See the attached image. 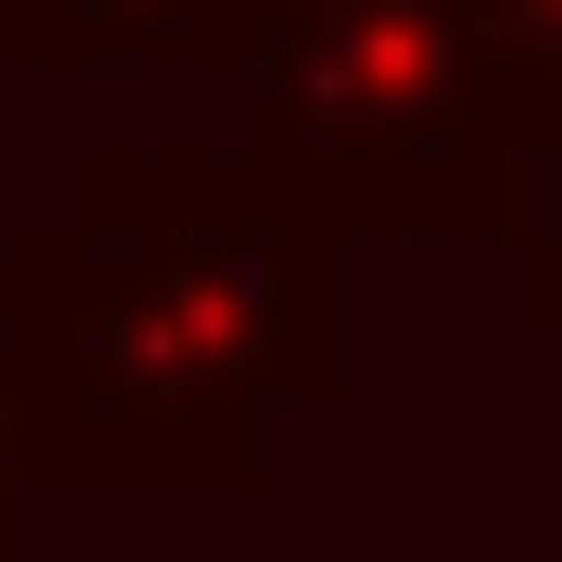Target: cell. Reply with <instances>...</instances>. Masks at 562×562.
Wrapping results in <instances>:
<instances>
[{"instance_id":"2","label":"cell","mask_w":562,"mask_h":562,"mask_svg":"<svg viewBox=\"0 0 562 562\" xmlns=\"http://www.w3.org/2000/svg\"><path fill=\"white\" fill-rule=\"evenodd\" d=\"M244 57L338 225H487L506 206V38L487 0H244Z\"/></svg>"},{"instance_id":"3","label":"cell","mask_w":562,"mask_h":562,"mask_svg":"<svg viewBox=\"0 0 562 562\" xmlns=\"http://www.w3.org/2000/svg\"><path fill=\"white\" fill-rule=\"evenodd\" d=\"M20 57H244V0H20Z\"/></svg>"},{"instance_id":"1","label":"cell","mask_w":562,"mask_h":562,"mask_svg":"<svg viewBox=\"0 0 562 562\" xmlns=\"http://www.w3.org/2000/svg\"><path fill=\"white\" fill-rule=\"evenodd\" d=\"M20 357L57 413V469L113 487H206L338 375V206L301 169H188L132 150L94 169L76 244L20 262Z\"/></svg>"}]
</instances>
